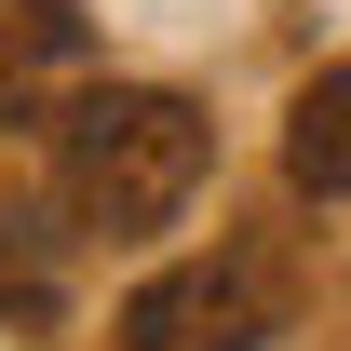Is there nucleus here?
Instances as JSON below:
<instances>
[{
	"mask_svg": "<svg viewBox=\"0 0 351 351\" xmlns=\"http://www.w3.org/2000/svg\"><path fill=\"white\" fill-rule=\"evenodd\" d=\"M203 189V108L162 82H108L68 108V217L82 230H162Z\"/></svg>",
	"mask_w": 351,
	"mask_h": 351,
	"instance_id": "f257e3e1",
	"label": "nucleus"
},
{
	"mask_svg": "<svg viewBox=\"0 0 351 351\" xmlns=\"http://www.w3.org/2000/svg\"><path fill=\"white\" fill-rule=\"evenodd\" d=\"M270 324H284V284L257 257H189L122 298V351H257Z\"/></svg>",
	"mask_w": 351,
	"mask_h": 351,
	"instance_id": "f03ea898",
	"label": "nucleus"
},
{
	"mask_svg": "<svg viewBox=\"0 0 351 351\" xmlns=\"http://www.w3.org/2000/svg\"><path fill=\"white\" fill-rule=\"evenodd\" d=\"M284 176L311 203H351V68H311L284 108Z\"/></svg>",
	"mask_w": 351,
	"mask_h": 351,
	"instance_id": "7ed1b4c3",
	"label": "nucleus"
},
{
	"mask_svg": "<svg viewBox=\"0 0 351 351\" xmlns=\"http://www.w3.org/2000/svg\"><path fill=\"white\" fill-rule=\"evenodd\" d=\"M54 68H82V14L68 0H0V108L27 82H54Z\"/></svg>",
	"mask_w": 351,
	"mask_h": 351,
	"instance_id": "20e7f679",
	"label": "nucleus"
}]
</instances>
